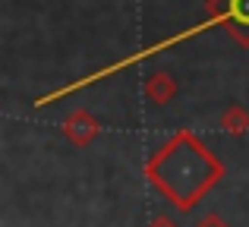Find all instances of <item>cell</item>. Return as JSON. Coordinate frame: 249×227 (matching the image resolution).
<instances>
[{
  "mask_svg": "<svg viewBox=\"0 0 249 227\" xmlns=\"http://www.w3.org/2000/svg\"><path fill=\"white\" fill-rule=\"evenodd\" d=\"M231 16L237 25H249V0H231Z\"/></svg>",
  "mask_w": 249,
  "mask_h": 227,
  "instance_id": "obj_4",
  "label": "cell"
},
{
  "mask_svg": "<svg viewBox=\"0 0 249 227\" xmlns=\"http://www.w3.org/2000/svg\"><path fill=\"white\" fill-rule=\"evenodd\" d=\"M145 92H148V98H152L155 105H167V101L177 95V82L170 79L167 73H152L148 82H145Z\"/></svg>",
  "mask_w": 249,
  "mask_h": 227,
  "instance_id": "obj_2",
  "label": "cell"
},
{
  "mask_svg": "<svg viewBox=\"0 0 249 227\" xmlns=\"http://www.w3.org/2000/svg\"><path fill=\"white\" fill-rule=\"evenodd\" d=\"M221 126H224L231 136H243L249 129V114L243 107H227V114L221 117Z\"/></svg>",
  "mask_w": 249,
  "mask_h": 227,
  "instance_id": "obj_3",
  "label": "cell"
},
{
  "mask_svg": "<svg viewBox=\"0 0 249 227\" xmlns=\"http://www.w3.org/2000/svg\"><path fill=\"white\" fill-rule=\"evenodd\" d=\"M152 227H177V224L170 221V218H164V215H161V218H155V221H152Z\"/></svg>",
  "mask_w": 249,
  "mask_h": 227,
  "instance_id": "obj_6",
  "label": "cell"
},
{
  "mask_svg": "<svg viewBox=\"0 0 249 227\" xmlns=\"http://www.w3.org/2000/svg\"><path fill=\"white\" fill-rule=\"evenodd\" d=\"M196 227H227L224 221H221V218L218 215H208V218H202V221L199 224H196Z\"/></svg>",
  "mask_w": 249,
  "mask_h": 227,
  "instance_id": "obj_5",
  "label": "cell"
},
{
  "mask_svg": "<svg viewBox=\"0 0 249 227\" xmlns=\"http://www.w3.org/2000/svg\"><path fill=\"white\" fill-rule=\"evenodd\" d=\"M98 129H101V126H98V120H95L89 111H73V114L67 117V123H63V133H67V139L73 142V145H79V148L89 145V142L95 139Z\"/></svg>",
  "mask_w": 249,
  "mask_h": 227,
  "instance_id": "obj_1",
  "label": "cell"
}]
</instances>
